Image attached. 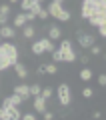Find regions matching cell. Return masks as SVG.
<instances>
[{"label":"cell","instance_id":"1","mask_svg":"<svg viewBox=\"0 0 106 120\" xmlns=\"http://www.w3.org/2000/svg\"><path fill=\"white\" fill-rule=\"evenodd\" d=\"M18 62V48L10 42H0V70H6Z\"/></svg>","mask_w":106,"mask_h":120},{"label":"cell","instance_id":"2","mask_svg":"<svg viewBox=\"0 0 106 120\" xmlns=\"http://www.w3.org/2000/svg\"><path fill=\"white\" fill-rule=\"evenodd\" d=\"M52 60L54 62H74L76 60V52L72 48V42L70 40H62L60 48L52 50Z\"/></svg>","mask_w":106,"mask_h":120},{"label":"cell","instance_id":"3","mask_svg":"<svg viewBox=\"0 0 106 120\" xmlns=\"http://www.w3.org/2000/svg\"><path fill=\"white\" fill-rule=\"evenodd\" d=\"M46 10H48V14H50L52 18H56V20H60V22H70V12L62 8L60 2H54V0H52L50 6H48Z\"/></svg>","mask_w":106,"mask_h":120},{"label":"cell","instance_id":"4","mask_svg":"<svg viewBox=\"0 0 106 120\" xmlns=\"http://www.w3.org/2000/svg\"><path fill=\"white\" fill-rule=\"evenodd\" d=\"M52 50H56V46H54V40H50V38H40L32 44V52L36 56L44 54V52H52Z\"/></svg>","mask_w":106,"mask_h":120},{"label":"cell","instance_id":"5","mask_svg":"<svg viewBox=\"0 0 106 120\" xmlns=\"http://www.w3.org/2000/svg\"><path fill=\"white\" fill-rule=\"evenodd\" d=\"M56 94H58V102L62 106H68V104L72 102V92H70V86L68 84H58Z\"/></svg>","mask_w":106,"mask_h":120},{"label":"cell","instance_id":"6","mask_svg":"<svg viewBox=\"0 0 106 120\" xmlns=\"http://www.w3.org/2000/svg\"><path fill=\"white\" fill-rule=\"evenodd\" d=\"M78 44H80L82 48H90L94 44V36L92 34H88V32H78Z\"/></svg>","mask_w":106,"mask_h":120},{"label":"cell","instance_id":"7","mask_svg":"<svg viewBox=\"0 0 106 120\" xmlns=\"http://www.w3.org/2000/svg\"><path fill=\"white\" fill-rule=\"evenodd\" d=\"M22 102H24V98H22L20 94H16V92H14L12 96H8V98L2 100V106H4V108H8V106H20Z\"/></svg>","mask_w":106,"mask_h":120},{"label":"cell","instance_id":"8","mask_svg":"<svg viewBox=\"0 0 106 120\" xmlns=\"http://www.w3.org/2000/svg\"><path fill=\"white\" fill-rule=\"evenodd\" d=\"M34 110H36V112H40V114H42V112L46 110V98H44L42 94L34 96Z\"/></svg>","mask_w":106,"mask_h":120},{"label":"cell","instance_id":"9","mask_svg":"<svg viewBox=\"0 0 106 120\" xmlns=\"http://www.w3.org/2000/svg\"><path fill=\"white\" fill-rule=\"evenodd\" d=\"M14 92L20 94L24 100L30 98V86H28V84H16V86H14Z\"/></svg>","mask_w":106,"mask_h":120},{"label":"cell","instance_id":"10","mask_svg":"<svg viewBox=\"0 0 106 120\" xmlns=\"http://www.w3.org/2000/svg\"><path fill=\"white\" fill-rule=\"evenodd\" d=\"M0 36H2V38H14V36H16V28H14V26H8V24L0 26Z\"/></svg>","mask_w":106,"mask_h":120},{"label":"cell","instance_id":"11","mask_svg":"<svg viewBox=\"0 0 106 120\" xmlns=\"http://www.w3.org/2000/svg\"><path fill=\"white\" fill-rule=\"evenodd\" d=\"M22 36H24V38H34V24L32 22H26L24 26H22Z\"/></svg>","mask_w":106,"mask_h":120},{"label":"cell","instance_id":"12","mask_svg":"<svg viewBox=\"0 0 106 120\" xmlns=\"http://www.w3.org/2000/svg\"><path fill=\"white\" fill-rule=\"evenodd\" d=\"M48 36H50V40H60L62 30H60L56 24H50V28H48Z\"/></svg>","mask_w":106,"mask_h":120},{"label":"cell","instance_id":"13","mask_svg":"<svg viewBox=\"0 0 106 120\" xmlns=\"http://www.w3.org/2000/svg\"><path fill=\"white\" fill-rule=\"evenodd\" d=\"M14 70H16L18 78H22V80H24V78H28V70H26V66L22 64V62H16V64H14Z\"/></svg>","mask_w":106,"mask_h":120},{"label":"cell","instance_id":"14","mask_svg":"<svg viewBox=\"0 0 106 120\" xmlns=\"http://www.w3.org/2000/svg\"><path fill=\"white\" fill-rule=\"evenodd\" d=\"M26 24V14H16V16H14V20H12V26L14 28H22V26Z\"/></svg>","mask_w":106,"mask_h":120},{"label":"cell","instance_id":"15","mask_svg":"<svg viewBox=\"0 0 106 120\" xmlns=\"http://www.w3.org/2000/svg\"><path fill=\"white\" fill-rule=\"evenodd\" d=\"M6 110H8L10 120H18V118H22V112H20V108H18V106H8Z\"/></svg>","mask_w":106,"mask_h":120},{"label":"cell","instance_id":"16","mask_svg":"<svg viewBox=\"0 0 106 120\" xmlns=\"http://www.w3.org/2000/svg\"><path fill=\"white\" fill-rule=\"evenodd\" d=\"M38 0H20V8L24 10V12H28V10H32V6L36 4Z\"/></svg>","mask_w":106,"mask_h":120},{"label":"cell","instance_id":"17","mask_svg":"<svg viewBox=\"0 0 106 120\" xmlns=\"http://www.w3.org/2000/svg\"><path fill=\"white\" fill-rule=\"evenodd\" d=\"M90 78H92V70H90V68H82V70H80V80L88 82Z\"/></svg>","mask_w":106,"mask_h":120},{"label":"cell","instance_id":"18","mask_svg":"<svg viewBox=\"0 0 106 120\" xmlns=\"http://www.w3.org/2000/svg\"><path fill=\"white\" fill-rule=\"evenodd\" d=\"M42 66H44V72H46V74H50V76L58 72V68H56V62H52V64H42Z\"/></svg>","mask_w":106,"mask_h":120},{"label":"cell","instance_id":"19","mask_svg":"<svg viewBox=\"0 0 106 120\" xmlns=\"http://www.w3.org/2000/svg\"><path fill=\"white\" fill-rule=\"evenodd\" d=\"M40 92H42V86L40 84H32L30 86V96H38Z\"/></svg>","mask_w":106,"mask_h":120},{"label":"cell","instance_id":"20","mask_svg":"<svg viewBox=\"0 0 106 120\" xmlns=\"http://www.w3.org/2000/svg\"><path fill=\"white\" fill-rule=\"evenodd\" d=\"M40 94H42L44 98L48 100V98H52V94H54V90H52L50 86H46V88H42V92H40Z\"/></svg>","mask_w":106,"mask_h":120},{"label":"cell","instance_id":"21","mask_svg":"<svg viewBox=\"0 0 106 120\" xmlns=\"http://www.w3.org/2000/svg\"><path fill=\"white\" fill-rule=\"evenodd\" d=\"M88 50H90V54H94V56H100V54H102V48H100V46H96V44H92Z\"/></svg>","mask_w":106,"mask_h":120},{"label":"cell","instance_id":"22","mask_svg":"<svg viewBox=\"0 0 106 120\" xmlns=\"http://www.w3.org/2000/svg\"><path fill=\"white\" fill-rule=\"evenodd\" d=\"M92 88H90V86H86V88H82V96H84V98H92Z\"/></svg>","mask_w":106,"mask_h":120},{"label":"cell","instance_id":"23","mask_svg":"<svg viewBox=\"0 0 106 120\" xmlns=\"http://www.w3.org/2000/svg\"><path fill=\"white\" fill-rule=\"evenodd\" d=\"M0 120H10V116H8V110H6L4 106L0 108Z\"/></svg>","mask_w":106,"mask_h":120},{"label":"cell","instance_id":"24","mask_svg":"<svg viewBox=\"0 0 106 120\" xmlns=\"http://www.w3.org/2000/svg\"><path fill=\"white\" fill-rule=\"evenodd\" d=\"M48 16H50V14H48V10H46V8H42V10L38 12V16H36V18H40V20H46Z\"/></svg>","mask_w":106,"mask_h":120},{"label":"cell","instance_id":"25","mask_svg":"<svg viewBox=\"0 0 106 120\" xmlns=\"http://www.w3.org/2000/svg\"><path fill=\"white\" fill-rule=\"evenodd\" d=\"M24 14H26V22H34L36 20V14H34L32 10H28V12H24Z\"/></svg>","mask_w":106,"mask_h":120},{"label":"cell","instance_id":"26","mask_svg":"<svg viewBox=\"0 0 106 120\" xmlns=\"http://www.w3.org/2000/svg\"><path fill=\"white\" fill-rule=\"evenodd\" d=\"M0 14H8L10 16V4H0Z\"/></svg>","mask_w":106,"mask_h":120},{"label":"cell","instance_id":"27","mask_svg":"<svg viewBox=\"0 0 106 120\" xmlns=\"http://www.w3.org/2000/svg\"><path fill=\"white\" fill-rule=\"evenodd\" d=\"M8 14H0V26H4V24H8Z\"/></svg>","mask_w":106,"mask_h":120},{"label":"cell","instance_id":"28","mask_svg":"<svg viewBox=\"0 0 106 120\" xmlns=\"http://www.w3.org/2000/svg\"><path fill=\"white\" fill-rule=\"evenodd\" d=\"M98 84H100V86H106V74H100V76H98Z\"/></svg>","mask_w":106,"mask_h":120},{"label":"cell","instance_id":"29","mask_svg":"<svg viewBox=\"0 0 106 120\" xmlns=\"http://www.w3.org/2000/svg\"><path fill=\"white\" fill-rule=\"evenodd\" d=\"M42 114H44V118H46V120H52V118H54V114H52V112H46V110H44Z\"/></svg>","mask_w":106,"mask_h":120},{"label":"cell","instance_id":"30","mask_svg":"<svg viewBox=\"0 0 106 120\" xmlns=\"http://www.w3.org/2000/svg\"><path fill=\"white\" fill-rule=\"evenodd\" d=\"M34 118H36L34 114H22V120H34Z\"/></svg>","mask_w":106,"mask_h":120},{"label":"cell","instance_id":"31","mask_svg":"<svg viewBox=\"0 0 106 120\" xmlns=\"http://www.w3.org/2000/svg\"><path fill=\"white\" fill-rule=\"evenodd\" d=\"M88 60H90V58H88V56H86V54H84V56H80V62H82V64H84V66L88 64Z\"/></svg>","mask_w":106,"mask_h":120},{"label":"cell","instance_id":"32","mask_svg":"<svg viewBox=\"0 0 106 120\" xmlns=\"http://www.w3.org/2000/svg\"><path fill=\"white\" fill-rule=\"evenodd\" d=\"M36 74H46V72H44V66H38V70H36Z\"/></svg>","mask_w":106,"mask_h":120},{"label":"cell","instance_id":"33","mask_svg":"<svg viewBox=\"0 0 106 120\" xmlns=\"http://www.w3.org/2000/svg\"><path fill=\"white\" fill-rule=\"evenodd\" d=\"M8 2H10V4H16V2H18V0H8Z\"/></svg>","mask_w":106,"mask_h":120},{"label":"cell","instance_id":"34","mask_svg":"<svg viewBox=\"0 0 106 120\" xmlns=\"http://www.w3.org/2000/svg\"><path fill=\"white\" fill-rule=\"evenodd\" d=\"M54 2H60V4H62V2H64V0H54Z\"/></svg>","mask_w":106,"mask_h":120},{"label":"cell","instance_id":"35","mask_svg":"<svg viewBox=\"0 0 106 120\" xmlns=\"http://www.w3.org/2000/svg\"><path fill=\"white\" fill-rule=\"evenodd\" d=\"M102 58H104V60H106V52H104V54H102Z\"/></svg>","mask_w":106,"mask_h":120},{"label":"cell","instance_id":"36","mask_svg":"<svg viewBox=\"0 0 106 120\" xmlns=\"http://www.w3.org/2000/svg\"><path fill=\"white\" fill-rule=\"evenodd\" d=\"M0 42H2V36H0Z\"/></svg>","mask_w":106,"mask_h":120},{"label":"cell","instance_id":"37","mask_svg":"<svg viewBox=\"0 0 106 120\" xmlns=\"http://www.w3.org/2000/svg\"><path fill=\"white\" fill-rule=\"evenodd\" d=\"M38 2H44V0H38Z\"/></svg>","mask_w":106,"mask_h":120}]
</instances>
